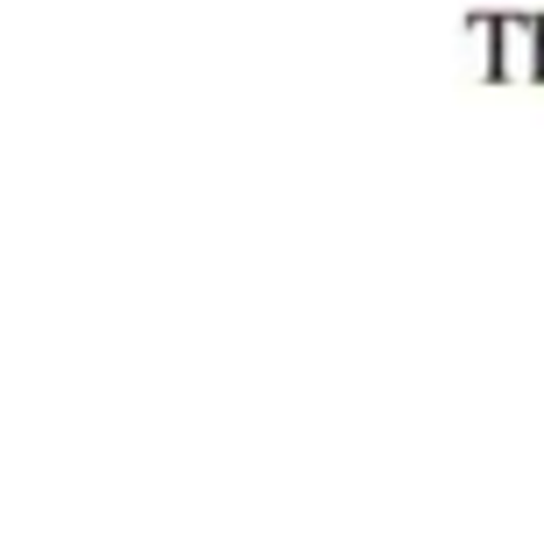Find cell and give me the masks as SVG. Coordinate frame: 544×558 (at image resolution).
Returning a JSON list of instances; mask_svg holds the SVG:
<instances>
[{
  "label": "cell",
  "instance_id": "cell-2",
  "mask_svg": "<svg viewBox=\"0 0 544 558\" xmlns=\"http://www.w3.org/2000/svg\"><path fill=\"white\" fill-rule=\"evenodd\" d=\"M537 85H544V43H537Z\"/></svg>",
  "mask_w": 544,
  "mask_h": 558
},
{
  "label": "cell",
  "instance_id": "cell-1",
  "mask_svg": "<svg viewBox=\"0 0 544 558\" xmlns=\"http://www.w3.org/2000/svg\"><path fill=\"white\" fill-rule=\"evenodd\" d=\"M467 36L481 43V78L488 85H537V43H544V14L517 8V14H488L474 8L467 14Z\"/></svg>",
  "mask_w": 544,
  "mask_h": 558
}]
</instances>
